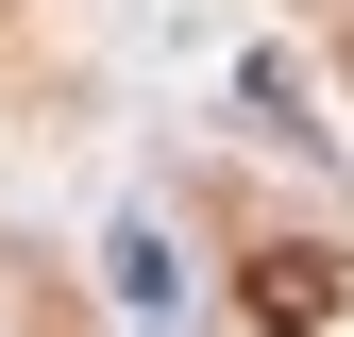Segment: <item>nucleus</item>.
Wrapping results in <instances>:
<instances>
[{
  "label": "nucleus",
  "mask_w": 354,
  "mask_h": 337,
  "mask_svg": "<svg viewBox=\"0 0 354 337\" xmlns=\"http://www.w3.org/2000/svg\"><path fill=\"white\" fill-rule=\"evenodd\" d=\"M253 304L270 320H337V253H253Z\"/></svg>",
  "instance_id": "1"
}]
</instances>
